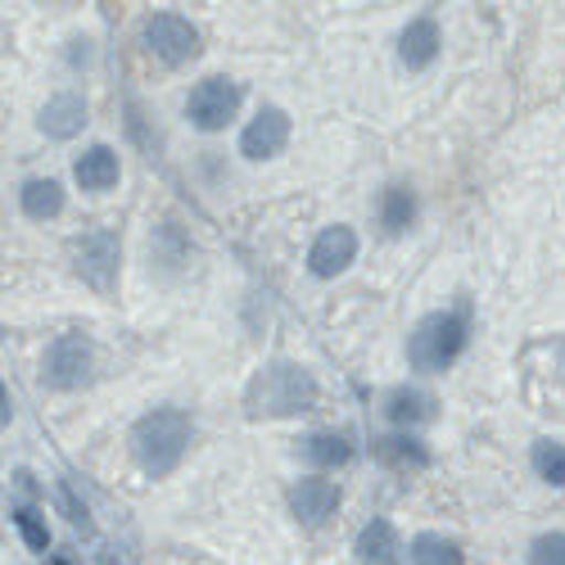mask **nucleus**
Listing matches in <instances>:
<instances>
[{"instance_id": "obj_21", "label": "nucleus", "mask_w": 565, "mask_h": 565, "mask_svg": "<svg viewBox=\"0 0 565 565\" xmlns=\"http://www.w3.org/2000/svg\"><path fill=\"white\" fill-rule=\"evenodd\" d=\"M195 245H191V235H185L177 222H159L154 235H150V258L163 267V271H177L181 263H191Z\"/></svg>"}, {"instance_id": "obj_28", "label": "nucleus", "mask_w": 565, "mask_h": 565, "mask_svg": "<svg viewBox=\"0 0 565 565\" xmlns=\"http://www.w3.org/2000/svg\"><path fill=\"white\" fill-rule=\"evenodd\" d=\"M100 565H118V561H114V552H105V556H100Z\"/></svg>"}, {"instance_id": "obj_17", "label": "nucleus", "mask_w": 565, "mask_h": 565, "mask_svg": "<svg viewBox=\"0 0 565 565\" xmlns=\"http://www.w3.org/2000/svg\"><path fill=\"white\" fill-rule=\"evenodd\" d=\"M371 457L381 466H390V470H430V448H426V439H416L412 430L371 439Z\"/></svg>"}, {"instance_id": "obj_4", "label": "nucleus", "mask_w": 565, "mask_h": 565, "mask_svg": "<svg viewBox=\"0 0 565 565\" xmlns=\"http://www.w3.org/2000/svg\"><path fill=\"white\" fill-rule=\"evenodd\" d=\"M68 263H73V271L96 295H114L118 290V271H122V241H118V231L96 226V231L73 235V241H68Z\"/></svg>"}, {"instance_id": "obj_8", "label": "nucleus", "mask_w": 565, "mask_h": 565, "mask_svg": "<svg viewBox=\"0 0 565 565\" xmlns=\"http://www.w3.org/2000/svg\"><path fill=\"white\" fill-rule=\"evenodd\" d=\"M286 146H290V114L280 109V105H263L245 122V131H241V154L249 163H267V159H276Z\"/></svg>"}, {"instance_id": "obj_19", "label": "nucleus", "mask_w": 565, "mask_h": 565, "mask_svg": "<svg viewBox=\"0 0 565 565\" xmlns=\"http://www.w3.org/2000/svg\"><path fill=\"white\" fill-rule=\"evenodd\" d=\"M19 209L23 217L32 222H51L64 213V185L55 177H28L23 181V191H19Z\"/></svg>"}, {"instance_id": "obj_18", "label": "nucleus", "mask_w": 565, "mask_h": 565, "mask_svg": "<svg viewBox=\"0 0 565 565\" xmlns=\"http://www.w3.org/2000/svg\"><path fill=\"white\" fill-rule=\"evenodd\" d=\"M299 452H303V461L317 466V470H340V466L353 461V444H349V435H340V430H312V435H303V439H299Z\"/></svg>"}, {"instance_id": "obj_11", "label": "nucleus", "mask_w": 565, "mask_h": 565, "mask_svg": "<svg viewBox=\"0 0 565 565\" xmlns=\"http://www.w3.org/2000/svg\"><path fill=\"white\" fill-rule=\"evenodd\" d=\"M439 45H444V32H439V23L430 19V14H416V19H407V28L398 32V64L403 68H430L435 60H439Z\"/></svg>"}, {"instance_id": "obj_15", "label": "nucleus", "mask_w": 565, "mask_h": 565, "mask_svg": "<svg viewBox=\"0 0 565 565\" xmlns=\"http://www.w3.org/2000/svg\"><path fill=\"white\" fill-rule=\"evenodd\" d=\"M118 177H122V163H118V154H114L109 146H86V150L73 159V181L82 185V191H90V195L114 191Z\"/></svg>"}, {"instance_id": "obj_10", "label": "nucleus", "mask_w": 565, "mask_h": 565, "mask_svg": "<svg viewBox=\"0 0 565 565\" xmlns=\"http://www.w3.org/2000/svg\"><path fill=\"white\" fill-rule=\"evenodd\" d=\"M344 493L335 480H321V476H303L295 489H290V515L308 530H321L331 515L340 511Z\"/></svg>"}, {"instance_id": "obj_22", "label": "nucleus", "mask_w": 565, "mask_h": 565, "mask_svg": "<svg viewBox=\"0 0 565 565\" xmlns=\"http://www.w3.org/2000/svg\"><path fill=\"white\" fill-rule=\"evenodd\" d=\"M10 515H14V530H19V539L28 543V552L51 556V525H45V515H41L36 507H28V502H19Z\"/></svg>"}, {"instance_id": "obj_25", "label": "nucleus", "mask_w": 565, "mask_h": 565, "mask_svg": "<svg viewBox=\"0 0 565 565\" xmlns=\"http://www.w3.org/2000/svg\"><path fill=\"white\" fill-rule=\"evenodd\" d=\"M55 493H60V507H64V515H68V521H73L82 534H90V511H86V502L73 493V484H60Z\"/></svg>"}, {"instance_id": "obj_26", "label": "nucleus", "mask_w": 565, "mask_h": 565, "mask_svg": "<svg viewBox=\"0 0 565 565\" xmlns=\"http://www.w3.org/2000/svg\"><path fill=\"white\" fill-rule=\"evenodd\" d=\"M45 565H73V556L68 552H51V556H45Z\"/></svg>"}, {"instance_id": "obj_7", "label": "nucleus", "mask_w": 565, "mask_h": 565, "mask_svg": "<svg viewBox=\"0 0 565 565\" xmlns=\"http://www.w3.org/2000/svg\"><path fill=\"white\" fill-rule=\"evenodd\" d=\"M245 105V90L241 82H231V77H204L195 82V90L185 96V118H191L195 131H226L235 122V114H241Z\"/></svg>"}, {"instance_id": "obj_6", "label": "nucleus", "mask_w": 565, "mask_h": 565, "mask_svg": "<svg viewBox=\"0 0 565 565\" xmlns=\"http://www.w3.org/2000/svg\"><path fill=\"white\" fill-rule=\"evenodd\" d=\"M140 45H146L159 64L185 68L191 60H200V28L185 14L159 10V14H146V23H140Z\"/></svg>"}, {"instance_id": "obj_12", "label": "nucleus", "mask_w": 565, "mask_h": 565, "mask_svg": "<svg viewBox=\"0 0 565 565\" xmlns=\"http://www.w3.org/2000/svg\"><path fill=\"white\" fill-rule=\"evenodd\" d=\"M403 539L398 530L385 521V515H375V521H366L358 530V543H353V556L358 565H403Z\"/></svg>"}, {"instance_id": "obj_2", "label": "nucleus", "mask_w": 565, "mask_h": 565, "mask_svg": "<svg viewBox=\"0 0 565 565\" xmlns=\"http://www.w3.org/2000/svg\"><path fill=\"white\" fill-rule=\"evenodd\" d=\"M195 444V416L185 407H154L131 426V457L150 480H168Z\"/></svg>"}, {"instance_id": "obj_3", "label": "nucleus", "mask_w": 565, "mask_h": 565, "mask_svg": "<svg viewBox=\"0 0 565 565\" xmlns=\"http://www.w3.org/2000/svg\"><path fill=\"white\" fill-rule=\"evenodd\" d=\"M466 340H470L466 308L426 312L412 326V335H407V366L420 371V375H444L466 353Z\"/></svg>"}, {"instance_id": "obj_1", "label": "nucleus", "mask_w": 565, "mask_h": 565, "mask_svg": "<svg viewBox=\"0 0 565 565\" xmlns=\"http://www.w3.org/2000/svg\"><path fill=\"white\" fill-rule=\"evenodd\" d=\"M321 398L317 390V375L290 358H276V362H263L249 385H245V412L254 420H280V416H303L312 412Z\"/></svg>"}, {"instance_id": "obj_14", "label": "nucleus", "mask_w": 565, "mask_h": 565, "mask_svg": "<svg viewBox=\"0 0 565 565\" xmlns=\"http://www.w3.org/2000/svg\"><path fill=\"white\" fill-rule=\"evenodd\" d=\"M90 109H86V96H77V90H60V96H51L45 100V109H41V118H36V127L51 136V140H73L90 118H86Z\"/></svg>"}, {"instance_id": "obj_27", "label": "nucleus", "mask_w": 565, "mask_h": 565, "mask_svg": "<svg viewBox=\"0 0 565 565\" xmlns=\"http://www.w3.org/2000/svg\"><path fill=\"white\" fill-rule=\"evenodd\" d=\"M556 353H561V375H565V340L556 344Z\"/></svg>"}, {"instance_id": "obj_24", "label": "nucleus", "mask_w": 565, "mask_h": 565, "mask_svg": "<svg viewBox=\"0 0 565 565\" xmlns=\"http://www.w3.org/2000/svg\"><path fill=\"white\" fill-rule=\"evenodd\" d=\"M530 565H565V530H547L530 543Z\"/></svg>"}, {"instance_id": "obj_23", "label": "nucleus", "mask_w": 565, "mask_h": 565, "mask_svg": "<svg viewBox=\"0 0 565 565\" xmlns=\"http://www.w3.org/2000/svg\"><path fill=\"white\" fill-rule=\"evenodd\" d=\"M530 461H534V476H539L543 484L565 489V444H556V439H539L534 452H530Z\"/></svg>"}, {"instance_id": "obj_20", "label": "nucleus", "mask_w": 565, "mask_h": 565, "mask_svg": "<svg viewBox=\"0 0 565 565\" xmlns=\"http://www.w3.org/2000/svg\"><path fill=\"white\" fill-rule=\"evenodd\" d=\"M407 565H466V552L457 539H448L439 530H420L407 543Z\"/></svg>"}, {"instance_id": "obj_5", "label": "nucleus", "mask_w": 565, "mask_h": 565, "mask_svg": "<svg viewBox=\"0 0 565 565\" xmlns=\"http://www.w3.org/2000/svg\"><path fill=\"white\" fill-rule=\"evenodd\" d=\"M90 381H96V344H90L82 331H68V335L45 344V358H41V385L45 390L73 394V390H86Z\"/></svg>"}, {"instance_id": "obj_9", "label": "nucleus", "mask_w": 565, "mask_h": 565, "mask_svg": "<svg viewBox=\"0 0 565 565\" xmlns=\"http://www.w3.org/2000/svg\"><path fill=\"white\" fill-rule=\"evenodd\" d=\"M358 258V231L335 222V226H321L317 241L308 245V271L317 280H335L340 271H349Z\"/></svg>"}, {"instance_id": "obj_13", "label": "nucleus", "mask_w": 565, "mask_h": 565, "mask_svg": "<svg viewBox=\"0 0 565 565\" xmlns=\"http://www.w3.org/2000/svg\"><path fill=\"white\" fill-rule=\"evenodd\" d=\"M385 416H390V426H398V430L426 426V420L439 416V398L430 390H420V385H398V390L385 394Z\"/></svg>"}, {"instance_id": "obj_16", "label": "nucleus", "mask_w": 565, "mask_h": 565, "mask_svg": "<svg viewBox=\"0 0 565 565\" xmlns=\"http://www.w3.org/2000/svg\"><path fill=\"white\" fill-rule=\"evenodd\" d=\"M416 213H420V200H416V191L407 181H390L381 191V200H375V222H381V231L390 235V241L416 226Z\"/></svg>"}]
</instances>
